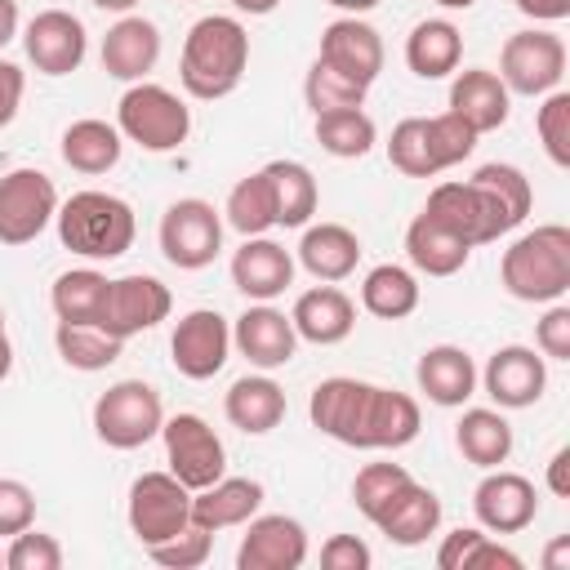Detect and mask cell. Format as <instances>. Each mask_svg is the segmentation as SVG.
I'll list each match as a JSON object with an SVG mask.
<instances>
[{"label":"cell","mask_w":570,"mask_h":570,"mask_svg":"<svg viewBox=\"0 0 570 570\" xmlns=\"http://www.w3.org/2000/svg\"><path fill=\"white\" fill-rule=\"evenodd\" d=\"M307 419L316 432H325L330 441L352 445V450H401L423 428L414 396H405L396 387L365 383V379H347V374L321 379L312 387Z\"/></svg>","instance_id":"obj_1"},{"label":"cell","mask_w":570,"mask_h":570,"mask_svg":"<svg viewBox=\"0 0 570 570\" xmlns=\"http://www.w3.org/2000/svg\"><path fill=\"white\" fill-rule=\"evenodd\" d=\"M530 205H534L530 178L517 165L490 160L468 183H436L428 191L423 214L476 249V245H490V240L508 236L512 227H521Z\"/></svg>","instance_id":"obj_2"},{"label":"cell","mask_w":570,"mask_h":570,"mask_svg":"<svg viewBox=\"0 0 570 570\" xmlns=\"http://www.w3.org/2000/svg\"><path fill=\"white\" fill-rule=\"evenodd\" d=\"M249 67V31L227 18V13H209L200 22H191L187 40H183V58H178V80L191 98L214 102L227 98L240 76Z\"/></svg>","instance_id":"obj_3"},{"label":"cell","mask_w":570,"mask_h":570,"mask_svg":"<svg viewBox=\"0 0 570 570\" xmlns=\"http://www.w3.org/2000/svg\"><path fill=\"white\" fill-rule=\"evenodd\" d=\"M499 281L521 303H557L570 289V227L543 223L503 249Z\"/></svg>","instance_id":"obj_4"},{"label":"cell","mask_w":570,"mask_h":570,"mask_svg":"<svg viewBox=\"0 0 570 570\" xmlns=\"http://www.w3.org/2000/svg\"><path fill=\"white\" fill-rule=\"evenodd\" d=\"M58 240L80 258H120L134 245V209L111 191H76L58 205Z\"/></svg>","instance_id":"obj_5"},{"label":"cell","mask_w":570,"mask_h":570,"mask_svg":"<svg viewBox=\"0 0 570 570\" xmlns=\"http://www.w3.org/2000/svg\"><path fill=\"white\" fill-rule=\"evenodd\" d=\"M476 147V134L454 116H405L392 138H387V160L405 174V178H436L441 169L468 160Z\"/></svg>","instance_id":"obj_6"},{"label":"cell","mask_w":570,"mask_h":570,"mask_svg":"<svg viewBox=\"0 0 570 570\" xmlns=\"http://www.w3.org/2000/svg\"><path fill=\"white\" fill-rule=\"evenodd\" d=\"M116 129L142 151H174L191 134V111L174 89L138 80L116 102Z\"/></svg>","instance_id":"obj_7"},{"label":"cell","mask_w":570,"mask_h":570,"mask_svg":"<svg viewBox=\"0 0 570 570\" xmlns=\"http://www.w3.org/2000/svg\"><path fill=\"white\" fill-rule=\"evenodd\" d=\"M165 405L160 392L142 379H120L94 401V432L111 450H138L151 436H160Z\"/></svg>","instance_id":"obj_8"},{"label":"cell","mask_w":570,"mask_h":570,"mask_svg":"<svg viewBox=\"0 0 570 570\" xmlns=\"http://www.w3.org/2000/svg\"><path fill=\"white\" fill-rule=\"evenodd\" d=\"M566 76V40L557 31L530 27L503 40L499 49V80L508 85V94H525V98H543L561 85Z\"/></svg>","instance_id":"obj_9"},{"label":"cell","mask_w":570,"mask_h":570,"mask_svg":"<svg viewBox=\"0 0 570 570\" xmlns=\"http://www.w3.org/2000/svg\"><path fill=\"white\" fill-rule=\"evenodd\" d=\"M223 249V214L200 200V196H183L160 214V254L178 267V272H200L218 258Z\"/></svg>","instance_id":"obj_10"},{"label":"cell","mask_w":570,"mask_h":570,"mask_svg":"<svg viewBox=\"0 0 570 570\" xmlns=\"http://www.w3.org/2000/svg\"><path fill=\"white\" fill-rule=\"evenodd\" d=\"M129 530L142 548L174 539L178 530L191 525V490L174 476V472H142L129 485Z\"/></svg>","instance_id":"obj_11"},{"label":"cell","mask_w":570,"mask_h":570,"mask_svg":"<svg viewBox=\"0 0 570 570\" xmlns=\"http://www.w3.org/2000/svg\"><path fill=\"white\" fill-rule=\"evenodd\" d=\"M58 214V187L45 169H9L0 174V245L36 240Z\"/></svg>","instance_id":"obj_12"},{"label":"cell","mask_w":570,"mask_h":570,"mask_svg":"<svg viewBox=\"0 0 570 570\" xmlns=\"http://www.w3.org/2000/svg\"><path fill=\"white\" fill-rule=\"evenodd\" d=\"M165 436V463L187 490H205L227 472V450L223 436L200 419V414H174L160 423Z\"/></svg>","instance_id":"obj_13"},{"label":"cell","mask_w":570,"mask_h":570,"mask_svg":"<svg viewBox=\"0 0 570 570\" xmlns=\"http://www.w3.org/2000/svg\"><path fill=\"white\" fill-rule=\"evenodd\" d=\"M169 307H174L169 285L147 276V272H134V276L107 281V298H102V312H98L94 325L125 343V338H134L142 330H156L169 316Z\"/></svg>","instance_id":"obj_14"},{"label":"cell","mask_w":570,"mask_h":570,"mask_svg":"<svg viewBox=\"0 0 570 570\" xmlns=\"http://www.w3.org/2000/svg\"><path fill=\"white\" fill-rule=\"evenodd\" d=\"M227 352H232V325L223 312L214 307H196L187 312L178 325H174V338H169V361L183 379L191 383H205L214 379L223 365H227Z\"/></svg>","instance_id":"obj_15"},{"label":"cell","mask_w":570,"mask_h":570,"mask_svg":"<svg viewBox=\"0 0 570 570\" xmlns=\"http://www.w3.org/2000/svg\"><path fill=\"white\" fill-rule=\"evenodd\" d=\"M472 512L490 534H521L539 517V490L521 472L485 468L481 485L472 490Z\"/></svg>","instance_id":"obj_16"},{"label":"cell","mask_w":570,"mask_h":570,"mask_svg":"<svg viewBox=\"0 0 570 570\" xmlns=\"http://www.w3.org/2000/svg\"><path fill=\"white\" fill-rule=\"evenodd\" d=\"M22 49H27V58L40 76H71L89 53V36H85V22L76 13L45 9L27 22Z\"/></svg>","instance_id":"obj_17"},{"label":"cell","mask_w":570,"mask_h":570,"mask_svg":"<svg viewBox=\"0 0 570 570\" xmlns=\"http://www.w3.org/2000/svg\"><path fill=\"white\" fill-rule=\"evenodd\" d=\"M307 561V530L303 521L285 517V512H267V517H249L240 548H236V566L240 570H298Z\"/></svg>","instance_id":"obj_18"},{"label":"cell","mask_w":570,"mask_h":570,"mask_svg":"<svg viewBox=\"0 0 570 570\" xmlns=\"http://www.w3.org/2000/svg\"><path fill=\"white\" fill-rule=\"evenodd\" d=\"M325 67H334L338 76L356 80V85H374L379 71H383V36L361 22L356 13L347 18H334L325 31H321V53H316Z\"/></svg>","instance_id":"obj_19"},{"label":"cell","mask_w":570,"mask_h":570,"mask_svg":"<svg viewBox=\"0 0 570 570\" xmlns=\"http://www.w3.org/2000/svg\"><path fill=\"white\" fill-rule=\"evenodd\" d=\"M481 383H485V396L499 405V410H525L543 396L548 387V365L534 347H521V343H508L499 347L485 370H481Z\"/></svg>","instance_id":"obj_20"},{"label":"cell","mask_w":570,"mask_h":570,"mask_svg":"<svg viewBox=\"0 0 570 570\" xmlns=\"http://www.w3.org/2000/svg\"><path fill=\"white\" fill-rule=\"evenodd\" d=\"M232 343L236 352L254 365V370H281L294 361V347H298V334H294V321L285 312H276L272 303H254L236 316L232 325Z\"/></svg>","instance_id":"obj_21"},{"label":"cell","mask_w":570,"mask_h":570,"mask_svg":"<svg viewBox=\"0 0 570 570\" xmlns=\"http://www.w3.org/2000/svg\"><path fill=\"white\" fill-rule=\"evenodd\" d=\"M98 58H102V71L111 80L138 85L160 62V27L151 18H142V13H125L116 27H107Z\"/></svg>","instance_id":"obj_22"},{"label":"cell","mask_w":570,"mask_h":570,"mask_svg":"<svg viewBox=\"0 0 570 570\" xmlns=\"http://www.w3.org/2000/svg\"><path fill=\"white\" fill-rule=\"evenodd\" d=\"M232 285L254 303H272L276 294H285L294 285L289 249L267 236H245V245L232 254Z\"/></svg>","instance_id":"obj_23"},{"label":"cell","mask_w":570,"mask_h":570,"mask_svg":"<svg viewBox=\"0 0 570 570\" xmlns=\"http://www.w3.org/2000/svg\"><path fill=\"white\" fill-rule=\"evenodd\" d=\"M450 111L481 138V134H494V129L508 125L512 94H508V85L499 80V71L468 67V71H459L454 85H450Z\"/></svg>","instance_id":"obj_24"},{"label":"cell","mask_w":570,"mask_h":570,"mask_svg":"<svg viewBox=\"0 0 570 570\" xmlns=\"http://www.w3.org/2000/svg\"><path fill=\"white\" fill-rule=\"evenodd\" d=\"M289 321H294V334L298 338H307L316 347H334V343H343L352 334L356 303L343 289H334V285H316V289H303L294 298Z\"/></svg>","instance_id":"obj_25"},{"label":"cell","mask_w":570,"mask_h":570,"mask_svg":"<svg viewBox=\"0 0 570 570\" xmlns=\"http://www.w3.org/2000/svg\"><path fill=\"white\" fill-rule=\"evenodd\" d=\"M263 508V485L254 476H218L205 490H191V525L218 534L245 525Z\"/></svg>","instance_id":"obj_26"},{"label":"cell","mask_w":570,"mask_h":570,"mask_svg":"<svg viewBox=\"0 0 570 570\" xmlns=\"http://www.w3.org/2000/svg\"><path fill=\"white\" fill-rule=\"evenodd\" d=\"M370 525H379L392 543H401V548H419V543H428V534H436V525H441V499L428 490V485H419L414 476L383 503V512L370 521Z\"/></svg>","instance_id":"obj_27"},{"label":"cell","mask_w":570,"mask_h":570,"mask_svg":"<svg viewBox=\"0 0 570 570\" xmlns=\"http://www.w3.org/2000/svg\"><path fill=\"white\" fill-rule=\"evenodd\" d=\"M414 379H419V392H423L432 405H445V410L463 405V401L476 392V365H472V356H468L463 347H454V343L428 347V352L419 356V365H414Z\"/></svg>","instance_id":"obj_28"},{"label":"cell","mask_w":570,"mask_h":570,"mask_svg":"<svg viewBox=\"0 0 570 570\" xmlns=\"http://www.w3.org/2000/svg\"><path fill=\"white\" fill-rule=\"evenodd\" d=\"M298 263H303L316 281H325V285L347 281V276L356 272V263H361V240H356V232L343 227V223H312V227H303Z\"/></svg>","instance_id":"obj_29"},{"label":"cell","mask_w":570,"mask_h":570,"mask_svg":"<svg viewBox=\"0 0 570 570\" xmlns=\"http://www.w3.org/2000/svg\"><path fill=\"white\" fill-rule=\"evenodd\" d=\"M463 62V31L450 18H423L405 36V67L419 80H441L454 76Z\"/></svg>","instance_id":"obj_30"},{"label":"cell","mask_w":570,"mask_h":570,"mask_svg":"<svg viewBox=\"0 0 570 570\" xmlns=\"http://www.w3.org/2000/svg\"><path fill=\"white\" fill-rule=\"evenodd\" d=\"M223 414H227L232 428H240L249 436H263V432H272L285 419V392L267 374H245V379H236L227 387Z\"/></svg>","instance_id":"obj_31"},{"label":"cell","mask_w":570,"mask_h":570,"mask_svg":"<svg viewBox=\"0 0 570 570\" xmlns=\"http://www.w3.org/2000/svg\"><path fill=\"white\" fill-rule=\"evenodd\" d=\"M120 151H125V134L98 116L71 120L62 129V160L76 174H107V169H116Z\"/></svg>","instance_id":"obj_32"},{"label":"cell","mask_w":570,"mask_h":570,"mask_svg":"<svg viewBox=\"0 0 570 570\" xmlns=\"http://www.w3.org/2000/svg\"><path fill=\"white\" fill-rule=\"evenodd\" d=\"M263 174L272 183L276 227H307L312 214H316V205H321V187H316L312 169L303 160H267Z\"/></svg>","instance_id":"obj_33"},{"label":"cell","mask_w":570,"mask_h":570,"mask_svg":"<svg viewBox=\"0 0 570 570\" xmlns=\"http://www.w3.org/2000/svg\"><path fill=\"white\" fill-rule=\"evenodd\" d=\"M405 254H410V263H414L423 276H454V272L468 267L472 245H463L459 236H450L445 227H436L428 214H419V218L405 227Z\"/></svg>","instance_id":"obj_34"},{"label":"cell","mask_w":570,"mask_h":570,"mask_svg":"<svg viewBox=\"0 0 570 570\" xmlns=\"http://www.w3.org/2000/svg\"><path fill=\"white\" fill-rule=\"evenodd\" d=\"M361 307L379 321H405L419 307V281L401 263H379L361 281Z\"/></svg>","instance_id":"obj_35"},{"label":"cell","mask_w":570,"mask_h":570,"mask_svg":"<svg viewBox=\"0 0 570 570\" xmlns=\"http://www.w3.org/2000/svg\"><path fill=\"white\" fill-rule=\"evenodd\" d=\"M454 445L476 468H499L512 454V423L499 410H463L454 428Z\"/></svg>","instance_id":"obj_36"},{"label":"cell","mask_w":570,"mask_h":570,"mask_svg":"<svg viewBox=\"0 0 570 570\" xmlns=\"http://www.w3.org/2000/svg\"><path fill=\"white\" fill-rule=\"evenodd\" d=\"M436 566L441 570H490V566H503V570H521L525 561L503 548L499 539H490L481 525H459L441 539L436 548Z\"/></svg>","instance_id":"obj_37"},{"label":"cell","mask_w":570,"mask_h":570,"mask_svg":"<svg viewBox=\"0 0 570 570\" xmlns=\"http://www.w3.org/2000/svg\"><path fill=\"white\" fill-rule=\"evenodd\" d=\"M102 298H107V276L94 272V267H71L49 289L53 316L58 321H71V325H94L98 312H102Z\"/></svg>","instance_id":"obj_38"},{"label":"cell","mask_w":570,"mask_h":570,"mask_svg":"<svg viewBox=\"0 0 570 570\" xmlns=\"http://www.w3.org/2000/svg\"><path fill=\"white\" fill-rule=\"evenodd\" d=\"M223 218H227V227H236L240 236H263L267 227H276V200H272V183H267L263 169L249 174V178H240V183L227 191Z\"/></svg>","instance_id":"obj_39"},{"label":"cell","mask_w":570,"mask_h":570,"mask_svg":"<svg viewBox=\"0 0 570 570\" xmlns=\"http://www.w3.org/2000/svg\"><path fill=\"white\" fill-rule=\"evenodd\" d=\"M374 138H379V129L361 107H343V111H321L316 116V142L338 160L365 156L374 147Z\"/></svg>","instance_id":"obj_40"},{"label":"cell","mask_w":570,"mask_h":570,"mask_svg":"<svg viewBox=\"0 0 570 570\" xmlns=\"http://www.w3.org/2000/svg\"><path fill=\"white\" fill-rule=\"evenodd\" d=\"M53 343H58V356H62L71 370H85V374L107 370V365L120 356V347H125L120 338L102 334L98 325H71V321H58Z\"/></svg>","instance_id":"obj_41"},{"label":"cell","mask_w":570,"mask_h":570,"mask_svg":"<svg viewBox=\"0 0 570 570\" xmlns=\"http://www.w3.org/2000/svg\"><path fill=\"white\" fill-rule=\"evenodd\" d=\"M303 98L307 107L321 116V111H343V107H365V85L338 76L334 67H325L321 58L307 67V80H303Z\"/></svg>","instance_id":"obj_42"},{"label":"cell","mask_w":570,"mask_h":570,"mask_svg":"<svg viewBox=\"0 0 570 570\" xmlns=\"http://www.w3.org/2000/svg\"><path fill=\"white\" fill-rule=\"evenodd\" d=\"M534 129H539V142L548 151L552 165H570V94L566 89H552L543 94V107L534 111Z\"/></svg>","instance_id":"obj_43"},{"label":"cell","mask_w":570,"mask_h":570,"mask_svg":"<svg viewBox=\"0 0 570 570\" xmlns=\"http://www.w3.org/2000/svg\"><path fill=\"white\" fill-rule=\"evenodd\" d=\"M405 481H410V472H405L401 463H365V468L356 472V481H352V499H356L361 517L374 521V517L383 512V503H387Z\"/></svg>","instance_id":"obj_44"},{"label":"cell","mask_w":570,"mask_h":570,"mask_svg":"<svg viewBox=\"0 0 570 570\" xmlns=\"http://www.w3.org/2000/svg\"><path fill=\"white\" fill-rule=\"evenodd\" d=\"M4 566L9 570H62V543L36 525L18 530L4 548Z\"/></svg>","instance_id":"obj_45"},{"label":"cell","mask_w":570,"mask_h":570,"mask_svg":"<svg viewBox=\"0 0 570 570\" xmlns=\"http://www.w3.org/2000/svg\"><path fill=\"white\" fill-rule=\"evenodd\" d=\"M209 543H214V534H209V530L187 525V530H178L174 539L151 543L147 552H151V561H156V566H165V570H196V566H205V561H209Z\"/></svg>","instance_id":"obj_46"},{"label":"cell","mask_w":570,"mask_h":570,"mask_svg":"<svg viewBox=\"0 0 570 570\" xmlns=\"http://www.w3.org/2000/svg\"><path fill=\"white\" fill-rule=\"evenodd\" d=\"M27 525H36V494H31V485H22L13 476H0V534L13 539Z\"/></svg>","instance_id":"obj_47"},{"label":"cell","mask_w":570,"mask_h":570,"mask_svg":"<svg viewBox=\"0 0 570 570\" xmlns=\"http://www.w3.org/2000/svg\"><path fill=\"white\" fill-rule=\"evenodd\" d=\"M534 343H539V352L548 356V361H570V307L557 298L548 312H543V321L534 325Z\"/></svg>","instance_id":"obj_48"},{"label":"cell","mask_w":570,"mask_h":570,"mask_svg":"<svg viewBox=\"0 0 570 570\" xmlns=\"http://www.w3.org/2000/svg\"><path fill=\"white\" fill-rule=\"evenodd\" d=\"M321 566L325 570H370L374 566V552L356 534H330L321 543Z\"/></svg>","instance_id":"obj_49"},{"label":"cell","mask_w":570,"mask_h":570,"mask_svg":"<svg viewBox=\"0 0 570 570\" xmlns=\"http://www.w3.org/2000/svg\"><path fill=\"white\" fill-rule=\"evenodd\" d=\"M22 89H27L22 67L0 58V129H4V125L18 116V107H22Z\"/></svg>","instance_id":"obj_50"},{"label":"cell","mask_w":570,"mask_h":570,"mask_svg":"<svg viewBox=\"0 0 570 570\" xmlns=\"http://www.w3.org/2000/svg\"><path fill=\"white\" fill-rule=\"evenodd\" d=\"M517 9L534 22H561L570 18V0H517Z\"/></svg>","instance_id":"obj_51"},{"label":"cell","mask_w":570,"mask_h":570,"mask_svg":"<svg viewBox=\"0 0 570 570\" xmlns=\"http://www.w3.org/2000/svg\"><path fill=\"white\" fill-rule=\"evenodd\" d=\"M566 468H570V450L561 445V450L552 454V463H548V490H552L557 499H566V494H570V476H566Z\"/></svg>","instance_id":"obj_52"},{"label":"cell","mask_w":570,"mask_h":570,"mask_svg":"<svg viewBox=\"0 0 570 570\" xmlns=\"http://www.w3.org/2000/svg\"><path fill=\"white\" fill-rule=\"evenodd\" d=\"M18 36V0H0V49Z\"/></svg>","instance_id":"obj_53"},{"label":"cell","mask_w":570,"mask_h":570,"mask_svg":"<svg viewBox=\"0 0 570 570\" xmlns=\"http://www.w3.org/2000/svg\"><path fill=\"white\" fill-rule=\"evenodd\" d=\"M566 561H570V534H561V539L543 552V566H548V570H566Z\"/></svg>","instance_id":"obj_54"},{"label":"cell","mask_w":570,"mask_h":570,"mask_svg":"<svg viewBox=\"0 0 570 570\" xmlns=\"http://www.w3.org/2000/svg\"><path fill=\"white\" fill-rule=\"evenodd\" d=\"M232 4H236L240 13H254V18H263V13H272L281 0H232Z\"/></svg>","instance_id":"obj_55"},{"label":"cell","mask_w":570,"mask_h":570,"mask_svg":"<svg viewBox=\"0 0 570 570\" xmlns=\"http://www.w3.org/2000/svg\"><path fill=\"white\" fill-rule=\"evenodd\" d=\"M9 370H13V343H9V334H0V383L9 379Z\"/></svg>","instance_id":"obj_56"},{"label":"cell","mask_w":570,"mask_h":570,"mask_svg":"<svg viewBox=\"0 0 570 570\" xmlns=\"http://www.w3.org/2000/svg\"><path fill=\"white\" fill-rule=\"evenodd\" d=\"M325 4H334V9H343V13H370L379 0H325Z\"/></svg>","instance_id":"obj_57"},{"label":"cell","mask_w":570,"mask_h":570,"mask_svg":"<svg viewBox=\"0 0 570 570\" xmlns=\"http://www.w3.org/2000/svg\"><path fill=\"white\" fill-rule=\"evenodd\" d=\"M89 4H98V9H107V13H129L138 0H89Z\"/></svg>","instance_id":"obj_58"},{"label":"cell","mask_w":570,"mask_h":570,"mask_svg":"<svg viewBox=\"0 0 570 570\" xmlns=\"http://www.w3.org/2000/svg\"><path fill=\"white\" fill-rule=\"evenodd\" d=\"M432 4H441V9H472L476 0H432Z\"/></svg>","instance_id":"obj_59"},{"label":"cell","mask_w":570,"mask_h":570,"mask_svg":"<svg viewBox=\"0 0 570 570\" xmlns=\"http://www.w3.org/2000/svg\"><path fill=\"white\" fill-rule=\"evenodd\" d=\"M0 334H4V307H0Z\"/></svg>","instance_id":"obj_60"},{"label":"cell","mask_w":570,"mask_h":570,"mask_svg":"<svg viewBox=\"0 0 570 570\" xmlns=\"http://www.w3.org/2000/svg\"><path fill=\"white\" fill-rule=\"evenodd\" d=\"M0 566H4V552H0Z\"/></svg>","instance_id":"obj_61"}]
</instances>
